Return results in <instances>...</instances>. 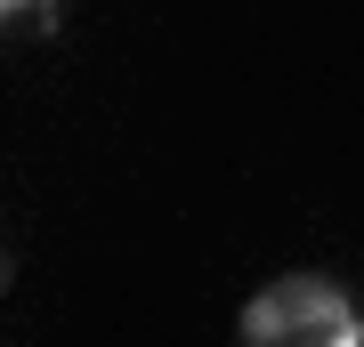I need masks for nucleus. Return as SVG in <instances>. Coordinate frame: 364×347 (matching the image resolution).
<instances>
[{
  "label": "nucleus",
  "mask_w": 364,
  "mask_h": 347,
  "mask_svg": "<svg viewBox=\"0 0 364 347\" xmlns=\"http://www.w3.org/2000/svg\"><path fill=\"white\" fill-rule=\"evenodd\" d=\"M243 347H364V323H356L340 283H324V275H284V283L251 291Z\"/></svg>",
  "instance_id": "f257e3e1"
},
{
  "label": "nucleus",
  "mask_w": 364,
  "mask_h": 347,
  "mask_svg": "<svg viewBox=\"0 0 364 347\" xmlns=\"http://www.w3.org/2000/svg\"><path fill=\"white\" fill-rule=\"evenodd\" d=\"M57 25H65L57 0H0V40H49Z\"/></svg>",
  "instance_id": "f03ea898"
},
{
  "label": "nucleus",
  "mask_w": 364,
  "mask_h": 347,
  "mask_svg": "<svg viewBox=\"0 0 364 347\" xmlns=\"http://www.w3.org/2000/svg\"><path fill=\"white\" fill-rule=\"evenodd\" d=\"M9 275H16V267H9V250H0V291H9Z\"/></svg>",
  "instance_id": "7ed1b4c3"
}]
</instances>
